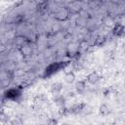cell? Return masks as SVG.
I'll return each instance as SVG.
<instances>
[{"label":"cell","instance_id":"obj_1","mask_svg":"<svg viewBox=\"0 0 125 125\" xmlns=\"http://www.w3.org/2000/svg\"><path fill=\"white\" fill-rule=\"evenodd\" d=\"M62 67V64L61 63H54V64H51L50 66H48L46 68V74L47 75H51L53 74L54 72H57L58 69H60Z\"/></svg>","mask_w":125,"mask_h":125},{"label":"cell","instance_id":"obj_2","mask_svg":"<svg viewBox=\"0 0 125 125\" xmlns=\"http://www.w3.org/2000/svg\"><path fill=\"white\" fill-rule=\"evenodd\" d=\"M20 94H19V92L16 90V89H12V90H10L9 92H7V97L9 98V99H16L17 98V96H19Z\"/></svg>","mask_w":125,"mask_h":125},{"label":"cell","instance_id":"obj_3","mask_svg":"<svg viewBox=\"0 0 125 125\" xmlns=\"http://www.w3.org/2000/svg\"><path fill=\"white\" fill-rule=\"evenodd\" d=\"M88 80H89L91 83H95L96 81H98V80H99V76H98V74H97V73H92L91 75H89Z\"/></svg>","mask_w":125,"mask_h":125},{"label":"cell","instance_id":"obj_4","mask_svg":"<svg viewBox=\"0 0 125 125\" xmlns=\"http://www.w3.org/2000/svg\"><path fill=\"white\" fill-rule=\"evenodd\" d=\"M74 80V75L72 73H68L65 75V81L68 82V83H71L72 81Z\"/></svg>","mask_w":125,"mask_h":125}]
</instances>
